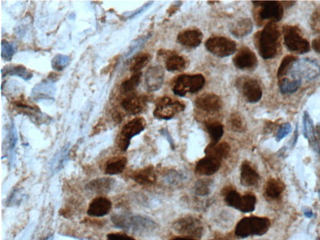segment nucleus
<instances>
[{
	"mask_svg": "<svg viewBox=\"0 0 320 240\" xmlns=\"http://www.w3.org/2000/svg\"><path fill=\"white\" fill-rule=\"evenodd\" d=\"M17 47L12 43L3 40L2 42V58L5 62H10L17 52Z\"/></svg>",
	"mask_w": 320,
	"mask_h": 240,
	"instance_id": "a19ab883",
	"label": "nucleus"
},
{
	"mask_svg": "<svg viewBox=\"0 0 320 240\" xmlns=\"http://www.w3.org/2000/svg\"><path fill=\"white\" fill-rule=\"evenodd\" d=\"M303 132L304 137L308 140L309 145L317 153H319L320 148L318 139L316 138L313 120L307 112H304L303 117Z\"/></svg>",
	"mask_w": 320,
	"mask_h": 240,
	"instance_id": "b1692460",
	"label": "nucleus"
},
{
	"mask_svg": "<svg viewBox=\"0 0 320 240\" xmlns=\"http://www.w3.org/2000/svg\"><path fill=\"white\" fill-rule=\"evenodd\" d=\"M270 221L264 217H244L236 224L235 233L241 238L251 236H262L270 227Z\"/></svg>",
	"mask_w": 320,
	"mask_h": 240,
	"instance_id": "7ed1b4c3",
	"label": "nucleus"
},
{
	"mask_svg": "<svg viewBox=\"0 0 320 240\" xmlns=\"http://www.w3.org/2000/svg\"><path fill=\"white\" fill-rule=\"evenodd\" d=\"M147 123L145 118L137 117L123 126L118 137V148L122 151H126L129 148L131 140L144 131Z\"/></svg>",
	"mask_w": 320,
	"mask_h": 240,
	"instance_id": "1a4fd4ad",
	"label": "nucleus"
},
{
	"mask_svg": "<svg viewBox=\"0 0 320 240\" xmlns=\"http://www.w3.org/2000/svg\"><path fill=\"white\" fill-rule=\"evenodd\" d=\"M255 6L260 7L259 17L262 20H271V22H278L283 19L284 8L280 2H253Z\"/></svg>",
	"mask_w": 320,
	"mask_h": 240,
	"instance_id": "f8f14e48",
	"label": "nucleus"
},
{
	"mask_svg": "<svg viewBox=\"0 0 320 240\" xmlns=\"http://www.w3.org/2000/svg\"><path fill=\"white\" fill-rule=\"evenodd\" d=\"M185 109V105L180 101L163 97L156 102L153 116L158 120H170Z\"/></svg>",
	"mask_w": 320,
	"mask_h": 240,
	"instance_id": "0eeeda50",
	"label": "nucleus"
},
{
	"mask_svg": "<svg viewBox=\"0 0 320 240\" xmlns=\"http://www.w3.org/2000/svg\"><path fill=\"white\" fill-rule=\"evenodd\" d=\"M229 123L231 130L235 132H243L245 130L243 118L238 113H233L231 115Z\"/></svg>",
	"mask_w": 320,
	"mask_h": 240,
	"instance_id": "79ce46f5",
	"label": "nucleus"
},
{
	"mask_svg": "<svg viewBox=\"0 0 320 240\" xmlns=\"http://www.w3.org/2000/svg\"><path fill=\"white\" fill-rule=\"evenodd\" d=\"M235 86L247 102L255 103L261 99L263 92L259 82L253 78H238Z\"/></svg>",
	"mask_w": 320,
	"mask_h": 240,
	"instance_id": "9d476101",
	"label": "nucleus"
},
{
	"mask_svg": "<svg viewBox=\"0 0 320 240\" xmlns=\"http://www.w3.org/2000/svg\"><path fill=\"white\" fill-rule=\"evenodd\" d=\"M304 216H305L306 217H307V218H312V217L314 216L313 211L311 210L304 211Z\"/></svg>",
	"mask_w": 320,
	"mask_h": 240,
	"instance_id": "864d4df0",
	"label": "nucleus"
},
{
	"mask_svg": "<svg viewBox=\"0 0 320 240\" xmlns=\"http://www.w3.org/2000/svg\"><path fill=\"white\" fill-rule=\"evenodd\" d=\"M253 29L251 20L246 18L240 19L233 22L230 26V32L236 39L245 37L250 34Z\"/></svg>",
	"mask_w": 320,
	"mask_h": 240,
	"instance_id": "a878e982",
	"label": "nucleus"
},
{
	"mask_svg": "<svg viewBox=\"0 0 320 240\" xmlns=\"http://www.w3.org/2000/svg\"><path fill=\"white\" fill-rule=\"evenodd\" d=\"M153 4V2H149L148 4L143 5L142 7H141L140 9L136 10V11L133 13L132 15H130L129 17L128 18V19H134L135 17L138 16V15H140L143 12H145L146 10L148 9V7L150 6L151 5Z\"/></svg>",
	"mask_w": 320,
	"mask_h": 240,
	"instance_id": "8fccbe9b",
	"label": "nucleus"
},
{
	"mask_svg": "<svg viewBox=\"0 0 320 240\" xmlns=\"http://www.w3.org/2000/svg\"><path fill=\"white\" fill-rule=\"evenodd\" d=\"M297 60H298V58L293 56V55H287V56L283 58L280 65H279L278 72H277V77H278L279 80L285 77V76L288 75L289 72H290L292 67H293L294 62Z\"/></svg>",
	"mask_w": 320,
	"mask_h": 240,
	"instance_id": "e433bc0d",
	"label": "nucleus"
},
{
	"mask_svg": "<svg viewBox=\"0 0 320 240\" xmlns=\"http://www.w3.org/2000/svg\"><path fill=\"white\" fill-rule=\"evenodd\" d=\"M69 148L66 146L60 150V152L58 153L52 159L50 168L53 172H58L66 165L68 158H69Z\"/></svg>",
	"mask_w": 320,
	"mask_h": 240,
	"instance_id": "72a5a7b5",
	"label": "nucleus"
},
{
	"mask_svg": "<svg viewBox=\"0 0 320 240\" xmlns=\"http://www.w3.org/2000/svg\"><path fill=\"white\" fill-rule=\"evenodd\" d=\"M107 240H136L127 234L121 233H110L108 234Z\"/></svg>",
	"mask_w": 320,
	"mask_h": 240,
	"instance_id": "de8ad7c7",
	"label": "nucleus"
},
{
	"mask_svg": "<svg viewBox=\"0 0 320 240\" xmlns=\"http://www.w3.org/2000/svg\"><path fill=\"white\" fill-rule=\"evenodd\" d=\"M215 240H230V237L226 236H220L217 237Z\"/></svg>",
	"mask_w": 320,
	"mask_h": 240,
	"instance_id": "4d7b16f0",
	"label": "nucleus"
},
{
	"mask_svg": "<svg viewBox=\"0 0 320 240\" xmlns=\"http://www.w3.org/2000/svg\"><path fill=\"white\" fill-rule=\"evenodd\" d=\"M171 240H196L190 238H186V237H178V238H173Z\"/></svg>",
	"mask_w": 320,
	"mask_h": 240,
	"instance_id": "6e6d98bb",
	"label": "nucleus"
},
{
	"mask_svg": "<svg viewBox=\"0 0 320 240\" xmlns=\"http://www.w3.org/2000/svg\"><path fill=\"white\" fill-rule=\"evenodd\" d=\"M285 189V185L280 180L271 179L266 184L265 193L271 199L278 198Z\"/></svg>",
	"mask_w": 320,
	"mask_h": 240,
	"instance_id": "2f4dec72",
	"label": "nucleus"
},
{
	"mask_svg": "<svg viewBox=\"0 0 320 240\" xmlns=\"http://www.w3.org/2000/svg\"><path fill=\"white\" fill-rule=\"evenodd\" d=\"M283 32L284 44L289 51L298 54H307L310 51L309 43L301 36L298 28L286 25Z\"/></svg>",
	"mask_w": 320,
	"mask_h": 240,
	"instance_id": "39448f33",
	"label": "nucleus"
},
{
	"mask_svg": "<svg viewBox=\"0 0 320 240\" xmlns=\"http://www.w3.org/2000/svg\"><path fill=\"white\" fill-rule=\"evenodd\" d=\"M142 73H133L129 79L124 81L121 85V91L123 93H129L136 90L140 85L142 79Z\"/></svg>",
	"mask_w": 320,
	"mask_h": 240,
	"instance_id": "4c0bfd02",
	"label": "nucleus"
},
{
	"mask_svg": "<svg viewBox=\"0 0 320 240\" xmlns=\"http://www.w3.org/2000/svg\"><path fill=\"white\" fill-rule=\"evenodd\" d=\"M160 132L161 134V135L165 136V137L166 138V140L168 141V142L169 143H170L171 149H172V150H175V143H174V141L173 140V138L172 137H171V136L170 135V133H169L168 131L167 130H166V129H162V130H161L160 131Z\"/></svg>",
	"mask_w": 320,
	"mask_h": 240,
	"instance_id": "09e8293b",
	"label": "nucleus"
},
{
	"mask_svg": "<svg viewBox=\"0 0 320 240\" xmlns=\"http://www.w3.org/2000/svg\"><path fill=\"white\" fill-rule=\"evenodd\" d=\"M203 38V33L200 30L188 29L178 34L177 42L186 49H194L200 46Z\"/></svg>",
	"mask_w": 320,
	"mask_h": 240,
	"instance_id": "a211bd4d",
	"label": "nucleus"
},
{
	"mask_svg": "<svg viewBox=\"0 0 320 240\" xmlns=\"http://www.w3.org/2000/svg\"><path fill=\"white\" fill-rule=\"evenodd\" d=\"M195 105L198 110L208 113L219 112L222 107V102L218 95L206 93L196 98Z\"/></svg>",
	"mask_w": 320,
	"mask_h": 240,
	"instance_id": "4468645a",
	"label": "nucleus"
},
{
	"mask_svg": "<svg viewBox=\"0 0 320 240\" xmlns=\"http://www.w3.org/2000/svg\"><path fill=\"white\" fill-rule=\"evenodd\" d=\"M112 201L105 197L100 196L93 199L88 206L87 214L90 216L102 217L110 213Z\"/></svg>",
	"mask_w": 320,
	"mask_h": 240,
	"instance_id": "aec40b11",
	"label": "nucleus"
},
{
	"mask_svg": "<svg viewBox=\"0 0 320 240\" xmlns=\"http://www.w3.org/2000/svg\"><path fill=\"white\" fill-rule=\"evenodd\" d=\"M256 196L253 194L247 193L241 197V201L238 210L244 213H251L255 209Z\"/></svg>",
	"mask_w": 320,
	"mask_h": 240,
	"instance_id": "58836bf2",
	"label": "nucleus"
},
{
	"mask_svg": "<svg viewBox=\"0 0 320 240\" xmlns=\"http://www.w3.org/2000/svg\"><path fill=\"white\" fill-rule=\"evenodd\" d=\"M312 47H313L314 51L320 54V37L313 40Z\"/></svg>",
	"mask_w": 320,
	"mask_h": 240,
	"instance_id": "3c124183",
	"label": "nucleus"
},
{
	"mask_svg": "<svg viewBox=\"0 0 320 240\" xmlns=\"http://www.w3.org/2000/svg\"><path fill=\"white\" fill-rule=\"evenodd\" d=\"M152 56L148 53H142L135 57L133 59L130 67L131 72L133 73L140 72L150 62Z\"/></svg>",
	"mask_w": 320,
	"mask_h": 240,
	"instance_id": "f704fd0d",
	"label": "nucleus"
},
{
	"mask_svg": "<svg viewBox=\"0 0 320 240\" xmlns=\"http://www.w3.org/2000/svg\"><path fill=\"white\" fill-rule=\"evenodd\" d=\"M206 50L220 58L231 56L236 51V44L232 40L223 37L210 38L205 42Z\"/></svg>",
	"mask_w": 320,
	"mask_h": 240,
	"instance_id": "9b49d317",
	"label": "nucleus"
},
{
	"mask_svg": "<svg viewBox=\"0 0 320 240\" xmlns=\"http://www.w3.org/2000/svg\"><path fill=\"white\" fill-rule=\"evenodd\" d=\"M183 180V175L179 174L176 171H171L166 176V180L170 184L178 183L179 181Z\"/></svg>",
	"mask_w": 320,
	"mask_h": 240,
	"instance_id": "49530a36",
	"label": "nucleus"
},
{
	"mask_svg": "<svg viewBox=\"0 0 320 240\" xmlns=\"http://www.w3.org/2000/svg\"><path fill=\"white\" fill-rule=\"evenodd\" d=\"M173 228L176 233L186 236V238H201L205 232L202 222L192 216H183L178 219L174 222Z\"/></svg>",
	"mask_w": 320,
	"mask_h": 240,
	"instance_id": "6e6552de",
	"label": "nucleus"
},
{
	"mask_svg": "<svg viewBox=\"0 0 320 240\" xmlns=\"http://www.w3.org/2000/svg\"><path fill=\"white\" fill-rule=\"evenodd\" d=\"M280 32L276 22H269L254 37L259 54L264 60L273 59L278 53Z\"/></svg>",
	"mask_w": 320,
	"mask_h": 240,
	"instance_id": "f257e3e1",
	"label": "nucleus"
},
{
	"mask_svg": "<svg viewBox=\"0 0 320 240\" xmlns=\"http://www.w3.org/2000/svg\"><path fill=\"white\" fill-rule=\"evenodd\" d=\"M205 126L210 138V145H216L222 138L224 134V126L217 121H208Z\"/></svg>",
	"mask_w": 320,
	"mask_h": 240,
	"instance_id": "c85d7f7f",
	"label": "nucleus"
},
{
	"mask_svg": "<svg viewBox=\"0 0 320 240\" xmlns=\"http://www.w3.org/2000/svg\"><path fill=\"white\" fill-rule=\"evenodd\" d=\"M18 141V136L16 128H15V124L13 122L10 126V132L9 136V143L10 151L14 150L16 146Z\"/></svg>",
	"mask_w": 320,
	"mask_h": 240,
	"instance_id": "a18cd8bd",
	"label": "nucleus"
},
{
	"mask_svg": "<svg viewBox=\"0 0 320 240\" xmlns=\"http://www.w3.org/2000/svg\"><path fill=\"white\" fill-rule=\"evenodd\" d=\"M213 182L211 179H201L196 182L193 189L194 193L200 196H205L211 192Z\"/></svg>",
	"mask_w": 320,
	"mask_h": 240,
	"instance_id": "c9c22d12",
	"label": "nucleus"
},
{
	"mask_svg": "<svg viewBox=\"0 0 320 240\" xmlns=\"http://www.w3.org/2000/svg\"><path fill=\"white\" fill-rule=\"evenodd\" d=\"M236 68L241 70H254L258 67V61L255 54L248 47H242L233 58Z\"/></svg>",
	"mask_w": 320,
	"mask_h": 240,
	"instance_id": "ddd939ff",
	"label": "nucleus"
},
{
	"mask_svg": "<svg viewBox=\"0 0 320 240\" xmlns=\"http://www.w3.org/2000/svg\"><path fill=\"white\" fill-rule=\"evenodd\" d=\"M292 126L290 123H286L282 125L277 131L276 139L277 141L283 140L284 138L288 136L291 133Z\"/></svg>",
	"mask_w": 320,
	"mask_h": 240,
	"instance_id": "c03bdc74",
	"label": "nucleus"
},
{
	"mask_svg": "<svg viewBox=\"0 0 320 240\" xmlns=\"http://www.w3.org/2000/svg\"><path fill=\"white\" fill-rule=\"evenodd\" d=\"M115 184L114 179L105 177L95 179L87 184L88 191L97 194H105L110 192Z\"/></svg>",
	"mask_w": 320,
	"mask_h": 240,
	"instance_id": "393cba45",
	"label": "nucleus"
},
{
	"mask_svg": "<svg viewBox=\"0 0 320 240\" xmlns=\"http://www.w3.org/2000/svg\"><path fill=\"white\" fill-rule=\"evenodd\" d=\"M56 91L52 80L43 81L35 86L32 90V96L34 99L37 100H52L54 99V97Z\"/></svg>",
	"mask_w": 320,
	"mask_h": 240,
	"instance_id": "5701e85b",
	"label": "nucleus"
},
{
	"mask_svg": "<svg viewBox=\"0 0 320 240\" xmlns=\"http://www.w3.org/2000/svg\"><path fill=\"white\" fill-rule=\"evenodd\" d=\"M165 71L160 65L148 68L145 75V86L149 92H157L163 84Z\"/></svg>",
	"mask_w": 320,
	"mask_h": 240,
	"instance_id": "2eb2a0df",
	"label": "nucleus"
},
{
	"mask_svg": "<svg viewBox=\"0 0 320 240\" xmlns=\"http://www.w3.org/2000/svg\"><path fill=\"white\" fill-rule=\"evenodd\" d=\"M2 77H17L25 81L31 80L33 77V73L29 70L22 65H7L3 68L2 70Z\"/></svg>",
	"mask_w": 320,
	"mask_h": 240,
	"instance_id": "bb28decb",
	"label": "nucleus"
},
{
	"mask_svg": "<svg viewBox=\"0 0 320 240\" xmlns=\"http://www.w3.org/2000/svg\"><path fill=\"white\" fill-rule=\"evenodd\" d=\"M127 164V158L125 156H117L110 158L105 166V173L107 175H116L124 171Z\"/></svg>",
	"mask_w": 320,
	"mask_h": 240,
	"instance_id": "cd10ccee",
	"label": "nucleus"
},
{
	"mask_svg": "<svg viewBox=\"0 0 320 240\" xmlns=\"http://www.w3.org/2000/svg\"><path fill=\"white\" fill-rule=\"evenodd\" d=\"M222 160L215 156L205 155V157L200 159L196 163L195 172L198 175L211 176L220 170Z\"/></svg>",
	"mask_w": 320,
	"mask_h": 240,
	"instance_id": "f3484780",
	"label": "nucleus"
},
{
	"mask_svg": "<svg viewBox=\"0 0 320 240\" xmlns=\"http://www.w3.org/2000/svg\"><path fill=\"white\" fill-rule=\"evenodd\" d=\"M315 132L316 138H318V142L320 143V125H318L316 126Z\"/></svg>",
	"mask_w": 320,
	"mask_h": 240,
	"instance_id": "5fc2aeb1",
	"label": "nucleus"
},
{
	"mask_svg": "<svg viewBox=\"0 0 320 240\" xmlns=\"http://www.w3.org/2000/svg\"><path fill=\"white\" fill-rule=\"evenodd\" d=\"M147 102V98L145 96L132 94L123 100L122 107L130 114L137 115L146 110Z\"/></svg>",
	"mask_w": 320,
	"mask_h": 240,
	"instance_id": "6ab92c4d",
	"label": "nucleus"
},
{
	"mask_svg": "<svg viewBox=\"0 0 320 240\" xmlns=\"http://www.w3.org/2000/svg\"><path fill=\"white\" fill-rule=\"evenodd\" d=\"M231 148L229 144L226 142L218 143L216 145H210L206 146L205 150V155H210L223 160L228 157Z\"/></svg>",
	"mask_w": 320,
	"mask_h": 240,
	"instance_id": "c756f323",
	"label": "nucleus"
},
{
	"mask_svg": "<svg viewBox=\"0 0 320 240\" xmlns=\"http://www.w3.org/2000/svg\"><path fill=\"white\" fill-rule=\"evenodd\" d=\"M150 37L151 35H148V36L140 37L139 39L135 40L134 42H133L132 44H131L128 52L126 53L125 57L129 58L131 56H132L135 53L137 52L138 50L142 48L143 45L145 44V43L150 39Z\"/></svg>",
	"mask_w": 320,
	"mask_h": 240,
	"instance_id": "37998d69",
	"label": "nucleus"
},
{
	"mask_svg": "<svg viewBox=\"0 0 320 240\" xmlns=\"http://www.w3.org/2000/svg\"><path fill=\"white\" fill-rule=\"evenodd\" d=\"M301 82L300 80L293 79L284 77L279 80L278 87L282 94H292L297 92L300 87Z\"/></svg>",
	"mask_w": 320,
	"mask_h": 240,
	"instance_id": "7c9ffc66",
	"label": "nucleus"
},
{
	"mask_svg": "<svg viewBox=\"0 0 320 240\" xmlns=\"http://www.w3.org/2000/svg\"><path fill=\"white\" fill-rule=\"evenodd\" d=\"M205 84V78L201 74L181 75L174 80L172 91L178 97H185L188 93H196Z\"/></svg>",
	"mask_w": 320,
	"mask_h": 240,
	"instance_id": "20e7f679",
	"label": "nucleus"
},
{
	"mask_svg": "<svg viewBox=\"0 0 320 240\" xmlns=\"http://www.w3.org/2000/svg\"><path fill=\"white\" fill-rule=\"evenodd\" d=\"M70 63V58L67 55L58 54L53 58L51 65L53 70L62 72L66 68Z\"/></svg>",
	"mask_w": 320,
	"mask_h": 240,
	"instance_id": "ea45409f",
	"label": "nucleus"
},
{
	"mask_svg": "<svg viewBox=\"0 0 320 240\" xmlns=\"http://www.w3.org/2000/svg\"><path fill=\"white\" fill-rule=\"evenodd\" d=\"M130 177L140 185L154 184L157 179L154 166L152 165L133 171Z\"/></svg>",
	"mask_w": 320,
	"mask_h": 240,
	"instance_id": "4be33fe9",
	"label": "nucleus"
},
{
	"mask_svg": "<svg viewBox=\"0 0 320 240\" xmlns=\"http://www.w3.org/2000/svg\"><path fill=\"white\" fill-rule=\"evenodd\" d=\"M260 179L251 164L248 161L242 163L240 168V183L242 186L251 187L256 185Z\"/></svg>",
	"mask_w": 320,
	"mask_h": 240,
	"instance_id": "412c9836",
	"label": "nucleus"
},
{
	"mask_svg": "<svg viewBox=\"0 0 320 240\" xmlns=\"http://www.w3.org/2000/svg\"><path fill=\"white\" fill-rule=\"evenodd\" d=\"M44 240H54V236L50 235L49 237H47V238L46 239H45Z\"/></svg>",
	"mask_w": 320,
	"mask_h": 240,
	"instance_id": "13d9d810",
	"label": "nucleus"
},
{
	"mask_svg": "<svg viewBox=\"0 0 320 240\" xmlns=\"http://www.w3.org/2000/svg\"><path fill=\"white\" fill-rule=\"evenodd\" d=\"M223 195L225 197V201L227 205L236 209H239L241 201V194L236 189L226 187L222 190Z\"/></svg>",
	"mask_w": 320,
	"mask_h": 240,
	"instance_id": "473e14b6",
	"label": "nucleus"
},
{
	"mask_svg": "<svg viewBox=\"0 0 320 240\" xmlns=\"http://www.w3.org/2000/svg\"><path fill=\"white\" fill-rule=\"evenodd\" d=\"M112 220L118 228L140 235L152 233L157 227V224L153 219L141 215L114 214Z\"/></svg>",
	"mask_w": 320,
	"mask_h": 240,
	"instance_id": "f03ea898",
	"label": "nucleus"
},
{
	"mask_svg": "<svg viewBox=\"0 0 320 240\" xmlns=\"http://www.w3.org/2000/svg\"><path fill=\"white\" fill-rule=\"evenodd\" d=\"M280 3L282 6L286 8V9L294 6V4H296V2L292 1L280 2Z\"/></svg>",
	"mask_w": 320,
	"mask_h": 240,
	"instance_id": "603ef678",
	"label": "nucleus"
},
{
	"mask_svg": "<svg viewBox=\"0 0 320 240\" xmlns=\"http://www.w3.org/2000/svg\"><path fill=\"white\" fill-rule=\"evenodd\" d=\"M158 55L165 59V68L170 72H179L185 69L186 60L181 55L170 50H160Z\"/></svg>",
	"mask_w": 320,
	"mask_h": 240,
	"instance_id": "dca6fc26",
	"label": "nucleus"
},
{
	"mask_svg": "<svg viewBox=\"0 0 320 240\" xmlns=\"http://www.w3.org/2000/svg\"><path fill=\"white\" fill-rule=\"evenodd\" d=\"M288 75L293 79L311 81L320 75V65L316 60L308 59L297 60Z\"/></svg>",
	"mask_w": 320,
	"mask_h": 240,
	"instance_id": "423d86ee",
	"label": "nucleus"
}]
</instances>
